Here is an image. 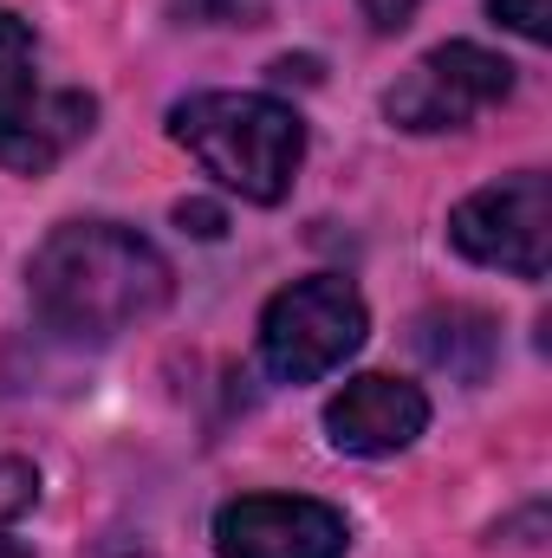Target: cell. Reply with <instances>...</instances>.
Returning <instances> with one entry per match:
<instances>
[{
	"label": "cell",
	"mask_w": 552,
	"mask_h": 558,
	"mask_svg": "<svg viewBox=\"0 0 552 558\" xmlns=\"http://www.w3.org/2000/svg\"><path fill=\"white\" fill-rule=\"evenodd\" d=\"M416 344H422V357L429 364H442L448 377H481L488 371V351H494V325L481 318V312H429L422 325H416Z\"/></svg>",
	"instance_id": "9"
},
{
	"label": "cell",
	"mask_w": 552,
	"mask_h": 558,
	"mask_svg": "<svg viewBox=\"0 0 552 558\" xmlns=\"http://www.w3.org/2000/svg\"><path fill=\"white\" fill-rule=\"evenodd\" d=\"M0 558H33V553H26V546H20V539H13V533L0 526Z\"/></svg>",
	"instance_id": "16"
},
{
	"label": "cell",
	"mask_w": 552,
	"mask_h": 558,
	"mask_svg": "<svg viewBox=\"0 0 552 558\" xmlns=\"http://www.w3.org/2000/svg\"><path fill=\"white\" fill-rule=\"evenodd\" d=\"M92 118H98V105L85 92H33V98L0 105V169L46 175L52 162H65L92 137Z\"/></svg>",
	"instance_id": "8"
},
{
	"label": "cell",
	"mask_w": 552,
	"mask_h": 558,
	"mask_svg": "<svg viewBox=\"0 0 552 558\" xmlns=\"http://www.w3.org/2000/svg\"><path fill=\"white\" fill-rule=\"evenodd\" d=\"M488 13L520 33V39H547V20H552V0H488Z\"/></svg>",
	"instance_id": "13"
},
{
	"label": "cell",
	"mask_w": 552,
	"mask_h": 558,
	"mask_svg": "<svg viewBox=\"0 0 552 558\" xmlns=\"http://www.w3.org/2000/svg\"><path fill=\"white\" fill-rule=\"evenodd\" d=\"M429 428V397L404 377H351L325 403V435L338 454H404Z\"/></svg>",
	"instance_id": "7"
},
{
	"label": "cell",
	"mask_w": 552,
	"mask_h": 558,
	"mask_svg": "<svg viewBox=\"0 0 552 558\" xmlns=\"http://www.w3.org/2000/svg\"><path fill=\"white\" fill-rule=\"evenodd\" d=\"M169 137L221 189H235L241 202H261V208H274L292 189L299 156H305L299 111L267 92H195L169 111Z\"/></svg>",
	"instance_id": "2"
},
{
	"label": "cell",
	"mask_w": 552,
	"mask_h": 558,
	"mask_svg": "<svg viewBox=\"0 0 552 558\" xmlns=\"http://www.w3.org/2000/svg\"><path fill=\"white\" fill-rule=\"evenodd\" d=\"M358 7H364V13H371V26H384V33H391V26H404V20L416 13V0H358Z\"/></svg>",
	"instance_id": "15"
},
{
	"label": "cell",
	"mask_w": 552,
	"mask_h": 558,
	"mask_svg": "<svg viewBox=\"0 0 552 558\" xmlns=\"http://www.w3.org/2000/svg\"><path fill=\"white\" fill-rule=\"evenodd\" d=\"M26 78H33V33L13 13H0V98L20 92Z\"/></svg>",
	"instance_id": "10"
},
{
	"label": "cell",
	"mask_w": 552,
	"mask_h": 558,
	"mask_svg": "<svg viewBox=\"0 0 552 558\" xmlns=\"http://www.w3.org/2000/svg\"><path fill=\"white\" fill-rule=\"evenodd\" d=\"M182 20H202V26H254L261 20V0H176Z\"/></svg>",
	"instance_id": "12"
},
{
	"label": "cell",
	"mask_w": 552,
	"mask_h": 558,
	"mask_svg": "<svg viewBox=\"0 0 552 558\" xmlns=\"http://www.w3.org/2000/svg\"><path fill=\"white\" fill-rule=\"evenodd\" d=\"M507 92H514V65H507L501 52H488V46H475V39H448V46L422 52L410 72L391 85L384 118H391L397 131H416V137H429V131H461L468 118H481V111L501 105Z\"/></svg>",
	"instance_id": "5"
},
{
	"label": "cell",
	"mask_w": 552,
	"mask_h": 558,
	"mask_svg": "<svg viewBox=\"0 0 552 558\" xmlns=\"http://www.w3.org/2000/svg\"><path fill=\"white\" fill-rule=\"evenodd\" d=\"M351 526L338 507L305 494H248L215 513L221 558H345Z\"/></svg>",
	"instance_id": "6"
},
{
	"label": "cell",
	"mask_w": 552,
	"mask_h": 558,
	"mask_svg": "<svg viewBox=\"0 0 552 558\" xmlns=\"http://www.w3.org/2000/svg\"><path fill=\"white\" fill-rule=\"evenodd\" d=\"M176 221H182V234H202V241L221 234V208H215V202H182Z\"/></svg>",
	"instance_id": "14"
},
{
	"label": "cell",
	"mask_w": 552,
	"mask_h": 558,
	"mask_svg": "<svg viewBox=\"0 0 552 558\" xmlns=\"http://www.w3.org/2000/svg\"><path fill=\"white\" fill-rule=\"evenodd\" d=\"M33 500H39V474H33V461L0 454V526H7V520H20Z\"/></svg>",
	"instance_id": "11"
},
{
	"label": "cell",
	"mask_w": 552,
	"mask_h": 558,
	"mask_svg": "<svg viewBox=\"0 0 552 558\" xmlns=\"http://www.w3.org/2000/svg\"><path fill=\"white\" fill-rule=\"evenodd\" d=\"M448 241L461 260L475 267H501L514 279H547L552 260V182L540 169L501 175L488 189H475L455 215H448Z\"/></svg>",
	"instance_id": "4"
},
{
	"label": "cell",
	"mask_w": 552,
	"mask_h": 558,
	"mask_svg": "<svg viewBox=\"0 0 552 558\" xmlns=\"http://www.w3.org/2000/svg\"><path fill=\"white\" fill-rule=\"evenodd\" d=\"M33 312L72 338H111L156 318L176 292L169 260L118 221H65L26 260Z\"/></svg>",
	"instance_id": "1"
},
{
	"label": "cell",
	"mask_w": 552,
	"mask_h": 558,
	"mask_svg": "<svg viewBox=\"0 0 552 558\" xmlns=\"http://www.w3.org/2000/svg\"><path fill=\"white\" fill-rule=\"evenodd\" d=\"M364 331H371L364 299L345 279L332 274L292 279L261 312V364L279 384H319L364 344Z\"/></svg>",
	"instance_id": "3"
}]
</instances>
